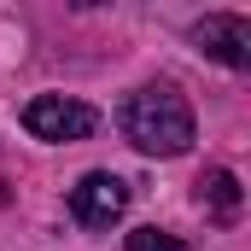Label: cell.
I'll list each match as a JSON object with an SVG mask.
<instances>
[{
	"label": "cell",
	"mask_w": 251,
	"mask_h": 251,
	"mask_svg": "<svg viewBox=\"0 0 251 251\" xmlns=\"http://www.w3.org/2000/svg\"><path fill=\"white\" fill-rule=\"evenodd\" d=\"M193 41H199V53H210L216 64H234V70L251 64V24L240 12H210L204 24H193Z\"/></svg>",
	"instance_id": "277c9868"
},
{
	"label": "cell",
	"mask_w": 251,
	"mask_h": 251,
	"mask_svg": "<svg viewBox=\"0 0 251 251\" xmlns=\"http://www.w3.org/2000/svg\"><path fill=\"white\" fill-rule=\"evenodd\" d=\"M199 204L210 210V222H234L240 216V176L234 170H204L199 176Z\"/></svg>",
	"instance_id": "5b68a950"
},
{
	"label": "cell",
	"mask_w": 251,
	"mask_h": 251,
	"mask_svg": "<svg viewBox=\"0 0 251 251\" xmlns=\"http://www.w3.org/2000/svg\"><path fill=\"white\" fill-rule=\"evenodd\" d=\"M123 134L146 158H181L193 146V105L176 88L152 82V88H140V94L123 100Z\"/></svg>",
	"instance_id": "6da1fadb"
},
{
	"label": "cell",
	"mask_w": 251,
	"mask_h": 251,
	"mask_svg": "<svg viewBox=\"0 0 251 251\" xmlns=\"http://www.w3.org/2000/svg\"><path fill=\"white\" fill-rule=\"evenodd\" d=\"M24 128L35 140H88L100 128V111L82 100H64V94H35L24 105Z\"/></svg>",
	"instance_id": "7a4b0ae2"
},
{
	"label": "cell",
	"mask_w": 251,
	"mask_h": 251,
	"mask_svg": "<svg viewBox=\"0 0 251 251\" xmlns=\"http://www.w3.org/2000/svg\"><path fill=\"white\" fill-rule=\"evenodd\" d=\"M123 210H128V181L111 176V170H94V176H82L70 187V216L82 228H111Z\"/></svg>",
	"instance_id": "3957f363"
},
{
	"label": "cell",
	"mask_w": 251,
	"mask_h": 251,
	"mask_svg": "<svg viewBox=\"0 0 251 251\" xmlns=\"http://www.w3.org/2000/svg\"><path fill=\"white\" fill-rule=\"evenodd\" d=\"M128 251H193L181 234H164V228H134L128 234Z\"/></svg>",
	"instance_id": "8992f818"
}]
</instances>
